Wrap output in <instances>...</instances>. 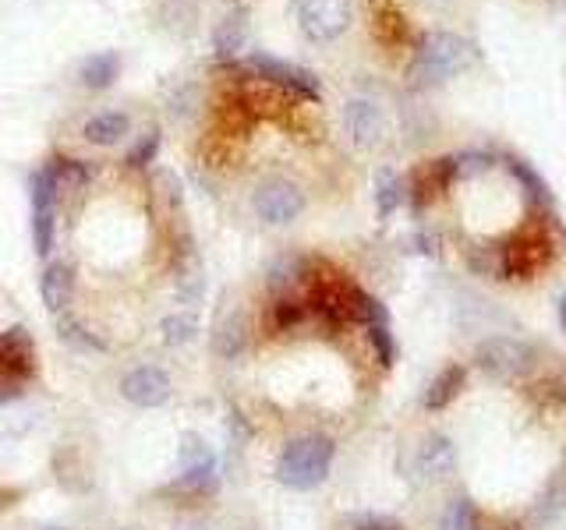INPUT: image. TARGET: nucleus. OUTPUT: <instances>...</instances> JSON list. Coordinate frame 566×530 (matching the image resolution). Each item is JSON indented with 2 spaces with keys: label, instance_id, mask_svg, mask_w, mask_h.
Masks as SVG:
<instances>
[{
  "label": "nucleus",
  "instance_id": "14",
  "mask_svg": "<svg viewBox=\"0 0 566 530\" xmlns=\"http://www.w3.org/2000/svg\"><path fill=\"white\" fill-rule=\"evenodd\" d=\"M245 36H248V11H230L223 22H216L213 50L220 57H230V53H238L245 46Z\"/></svg>",
  "mask_w": 566,
  "mask_h": 530
},
{
  "label": "nucleus",
  "instance_id": "24",
  "mask_svg": "<svg viewBox=\"0 0 566 530\" xmlns=\"http://www.w3.org/2000/svg\"><path fill=\"white\" fill-rule=\"evenodd\" d=\"M213 449L199 439V435H184V446H181V467L184 470H202V467H213Z\"/></svg>",
  "mask_w": 566,
  "mask_h": 530
},
{
  "label": "nucleus",
  "instance_id": "27",
  "mask_svg": "<svg viewBox=\"0 0 566 530\" xmlns=\"http://www.w3.org/2000/svg\"><path fill=\"white\" fill-rule=\"evenodd\" d=\"M368 340H372L375 354H379V361H383L386 368L397 361V343H393L390 326H368Z\"/></svg>",
  "mask_w": 566,
  "mask_h": 530
},
{
  "label": "nucleus",
  "instance_id": "7",
  "mask_svg": "<svg viewBox=\"0 0 566 530\" xmlns=\"http://www.w3.org/2000/svg\"><path fill=\"white\" fill-rule=\"evenodd\" d=\"M301 209H305V195H301L298 184H291V181L273 177V181H266L259 191H255V212H259V220L276 223V227L298 220Z\"/></svg>",
  "mask_w": 566,
  "mask_h": 530
},
{
  "label": "nucleus",
  "instance_id": "33",
  "mask_svg": "<svg viewBox=\"0 0 566 530\" xmlns=\"http://www.w3.org/2000/svg\"><path fill=\"white\" fill-rule=\"evenodd\" d=\"M46 530H64V527H46Z\"/></svg>",
  "mask_w": 566,
  "mask_h": 530
},
{
  "label": "nucleus",
  "instance_id": "23",
  "mask_svg": "<svg viewBox=\"0 0 566 530\" xmlns=\"http://www.w3.org/2000/svg\"><path fill=\"white\" fill-rule=\"evenodd\" d=\"M559 509H566V470H556V474H552L549 488H545V495H542V502L535 506V513L542 516V520H552Z\"/></svg>",
  "mask_w": 566,
  "mask_h": 530
},
{
  "label": "nucleus",
  "instance_id": "13",
  "mask_svg": "<svg viewBox=\"0 0 566 530\" xmlns=\"http://www.w3.org/2000/svg\"><path fill=\"white\" fill-rule=\"evenodd\" d=\"M117 75H121V57L114 50L92 53L78 68V78H82L85 89H110L117 82Z\"/></svg>",
  "mask_w": 566,
  "mask_h": 530
},
{
  "label": "nucleus",
  "instance_id": "9",
  "mask_svg": "<svg viewBox=\"0 0 566 530\" xmlns=\"http://www.w3.org/2000/svg\"><path fill=\"white\" fill-rule=\"evenodd\" d=\"M36 371V350H32V340L25 329H8L0 333V379H11L22 386Z\"/></svg>",
  "mask_w": 566,
  "mask_h": 530
},
{
  "label": "nucleus",
  "instance_id": "17",
  "mask_svg": "<svg viewBox=\"0 0 566 530\" xmlns=\"http://www.w3.org/2000/svg\"><path fill=\"white\" fill-rule=\"evenodd\" d=\"M400 202H404V184H400V177L393 174V170H379V177H375V209H379V220L393 216Z\"/></svg>",
  "mask_w": 566,
  "mask_h": 530
},
{
  "label": "nucleus",
  "instance_id": "29",
  "mask_svg": "<svg viewBox=\"0 0 566 530\" xmlns=\"http://www.w3.org/2000/svg\"><path fill=\"white\" fill-rule=\"evenodd\" d=\"M301 318H305V304H298V301H280L273 308V322H276V329H291V326H298Z\"/></svg>",
  "mask_w": 566,
  "mask_h": 530
},
{
  "label": "nucleus",
  "instance_id": "6",
  "mask_svg": "<svg viewBox=\"0 0 566 530\" xmlns=\"http://www.w3.org/2000/svg\"><path fill=\"white\" fill-rule=\"evenodd\" d=\"M29 188H32V244H36L39 255H46V251L54 248V212L61 191H57L54 177L46 174V170L32 174Z\"/></svg>",
  "mask_w": 566,
  "mask_h": 530
},
{
  "label": "nucleus",
  "instance_id": "28",
  "mask_svg": "<svg viewBox=\"0 0 566 530\" xmlns=\"http://www.w3.org/2000/svg\"><path fill=\"white\" fill-rule=\"evenodd\" d=\"M156 152H160V131H146V135L135 142V149L128 152V163L131 167H146V163L156 159Z\"/></svg>",
  "mask_w": 566,
  "mask_h": 530
},
{
  "label": "nucleus",
  "instance_id": "15",
  "mask_svg": "<svg viewBox=\"0 0 566 530\" xmlns=\"http://www.w3.org/2000/svg\"><path fill=\"white\" fill-rule=\"evenodd\" d=\"M82 135H85V142H92V145H114L128 135V117L117 114V110H103V114H96L89 124H85Z\"/></svg>",
  "mask_w": 566,
  "mask_h": 530
},
{
  "label": "nucleus",
  "instance_id": "8",
  "mask_svg": "<svg viewBox=\"0 0 566 530\" xmlns=\"http://www.w3.org/2000/svg\"><path fill=\"white\" fill-rule=\"evenodd\" d=\"M121 396L135 407H163L174 396V382L160 368H135L121 379Z\"/></svg>",
  "mask_w": 566,
  "mask_h": 530
},
{
  "label": "nucleus",
  "instance_id": "31",
  "mask_svg": "<svg viewBox=\"0 0 566 530\" xmlns=\"http://www.w3.org/2000/svg\"><path fill=\"white\" fill-rule=\"evenodd\" d=\"M354 530H404V527L397 520H386V516H365V520H358Z\"/></svg>",
  "mask_w": 566,
  "mask_h": 530
},
{
  "label": "nucleus",
  "instance_id": "22",
  "mask_svg": "<svg viewBox=\"0 0 566 530\" xmlns=\"http://www.w3.org/2000/svg\"><path fill=\"white\" fill-rule=\"evenodd\" d=\"M213 347H216V354H223V357H238L241 350H245V322H241L238 315H230L220 326V333H216Z\"/></svg>",
  "mask_w": 566,
  "mask_h": 530
},
{
  "label": "nucleus",
  "instance_id": "20",
  "mask_svg": "<svg viewBox=\"0 0 566 530\" xmlns=\"http://www.w3.org/2000/svg\"><path fill=\"white\" fill-rule=\"evenodd\" d=\"M195 333H199V318L195 315H170L160 322V336L170 347H181V343H192Z\"/></svg>",
  "mask_w": 566,
  "mask_h": 530
},
{
  "label": "nucleus",
  "instance_id": "30",
  "mask_svg": "<svg viewBox=\"0 0 566 530\" xmlns=\"http://www.w3.org/2000/svg\"><path fill=\"white\" fill-rule=\"evenodd\" d=\"M492 167V156H478V152H467V156L453 159V170H457V177H467V174H478V170H489Z\"/></svg>",
  "mask_w": 566,
  "mask_h": 530
},
{
  "label": "nucleus",
  "instance_id": "1",
  "mask_svg": "<svg viewBox=\"0 0 566 530\" xmlns=\"http://www.w3.org/2000/svg\"><path fill=\"white\" fill-rule=\"evenodd\" d=\"M478 61V50L467 43L464 36H453V32H425L418 39V50H414L411 61V78L414 82H446V78L464 75L471 64Z\"/></svg>",
  "mask_w": 566,
  "mask_h": 530
},
{
  "label": "nucleus",
  "instance_id": "19",
  "mask_svg": "<svg viewBox=\"0 0 566 530\" xmlns=\"http://www.w3.org/2000/svg\"><path fill=\"white\" fill-rule=\"evenodd\" d=\"M46 174L54 177L57 191L61 188H82V184L89 181V167H85L82 159H54V163L46 167Z\"/></svg>",
  "mask_w": 566,
  "mask_h": 530
},
{
  "label": "nucleus",
  "instance_id": "21",
  "mask_svg": "<svg viewBox=\"0 0 566 530\" xmlns=\"http://www.w3.org/2000/svg\"><path fill=\"white\" fill-rule=\"evenodd\" d=\"M443 530H482V520H478L475 502L467 499V495L453 499L450 509H446V516H443Z\"/></svg>",
  "mask_w": 566,
  "mask_h": 530
},
{
  "label": "nucleus",
  "instance_id": "4",
  "mask_svg": "<svg viewBox=\"0 0 566 530\" xmlns=\"http://www.w3.org/2000/svg\"><path fill=\"white\" fill-rule=\"evenodd\" d=\"M354 8L351 0H301L298 22L312 43H329L351 29Z\"/></svg>",
  "mask_w": 566,
  "mask_h": 530
},
{
  "label": "nucleus",
  "instance_id": "16",
  "mask_svg": "<svg viewBox=\"0 0 566 530\" xmlns=\"http://www.w3.org/2000/svg\"><path fill=\"white\" fill-rule=\"evenodd\" d=\"M460 386H464V368L460 364H450V368H443L432 379V386L425 389V407L429 410H443L453 403V396L460 393Z\"/></svg>",
  "mask_w": 566,
  "mask_h": 530
},
{
  "label": "nucleus",
  "instance_id": "12",
  "mask_svg": "<svg viewBox=\"0 0 566 530\" xmlns=\"http://www.w3.org/2000/svg\"><path fill=\"white\" fill-rule=\"evenodd\" d=\"M75 294V273H71V265L54 262L46 265L43 276H39V297L50 311H64Z\"/></svg>",
  "mask_w": 566,
  "mask_h": 530
},
{
  "label": "nucleus",
  "instance_id": "18",
  "mask_svg": "<svg viewBox=\"0 0 566 530\" xmlns=\"http://www.w3.org/2000/svg\"><path fill=\"white\" fill-rule=\"evenodd\" d=\"M351 318H358V322H365V326H390V311H386V304L361 294V290H351Z\"/></svg>",
  "mask_w": 566,
  "mask_h": 530
},
{
  "label": "nucleus",
  "instance_id": "10",
  "mask_svg": "<svg viewBox=\"0 0 566 530\" xmlns=\"http://www.w3.org/2000/svg\"><path fill=\"white\" fill-rule=\"evenodd\" d=\"M344 128L358 149H372L383 138V110L368 99H351L344 106Z\"/></svg>",
  "mask_w": 566,
  "mask_h": 530
},
{
  "label": "nucleus",
  "instance_id": "5",
  "mask_svg": "<svg viewBox=\"0 0 566 530\" xmlns=\"http://www.w3.org/2000/svg\"><path fill=\"white\" fill-rule=\"evenodd\" d=\"M245 68L255 71L259 78H266V82L280 85L287 96L319 103V78H315L312 71L294 68V64H287V61H276V57H269V53H252V57L245 61Z\"/></svg>",
  "mask_w": 566,
  "mask_h": 530
},
{
  "label": "nucleus",
  "instance_id": "11",
  "mask_svg": "<svg viewBox=\"0 0 566 530\" xmlns=\"http://www.w3.org/2000/svg\"><path fill=\"white\" fill-rule=\"evenodd\" d=\"M414 467L425 481H443V477L453 474L457 467V446L446 435H429V439L418 446V456H414Z\"/></svg>",
  "mask_w": 566,
  "mask_h": 530
},
{
  "label": "nucleus",
  "instance_id": "2",
  "mask_svg": "<svg viewBox=\"0 0 566 530\" xmlns=\"http://www.w3.org/2000/svg\"><path fill=\"white\" fill-rule=\"evenodd\" d=\"M333 453H337V446L326 435L294 439L276 463V481L283 488H294V492H308V488L326 481L329 467H333Z\"/></svg>",
  "mask_w": 566,
  "mask_h": 530
},
{
  "label": "nucleus",
  "instance_id": "3",
  "mask_svg": "<svg viewBox=\"0 0 566 530\" xmlns=\"http://www.w3.org/2000/svg\"><path fill=\"white\" fill-rule=\"evenodd\" d=\"M475 364L499 382H513L531 375L538 364V354L524 340H513V336H492L475 347Z\"/></svg>",
  "mask_w": 566,
  "mask_h": 530
},
{
  "label": "nucleus",
  "instance_id": "26",
  "mask_svg": "<svg viewBox=\"0 0 566 530\" xmlns=\"http://www.w3.org/2000/svg\"><path fill=\"white\" fill-rule=\"evenodd\" d=\"M510 170H513V174H517V177H521L524 188H528V195H531V198H538V202L549 205V188H545V181L535 174V170L528 167V163H521V159H510Z\"/></svg>",
  "mask_w": 566,
  "mask_h": 530
},
{
  "label": "nucleus",
  "instance_id": "25",
  "mask_svg": "<svg viewBox=\"0 0 566 530\" xmlns=\"http://www.w3.org/2000/svg\"><path fill=\"white\" fill-rule=\"evenodd\" d=\"M61 340L68 343V347H78V350H103V340L100 336H92L85 326H78V322H71V318H61Z\"/></svg>",
  "mask_w": 566,
  "mask_h": 530
},
{
  "label": "nucleus",
  "instance_id": "32",
  "mask_svg": "<svg viewBox=\"0 0 566 530\" xmlns=\"http://www.w3.org/2000/svg\"><path fill=\"white\" fill-rule=\"evenodd\" d=\"M559 326H563L566 333V297H559Z\"/></svg>",
  "mask_w": 566,
  "mask_h": 530
}]
</instances>
